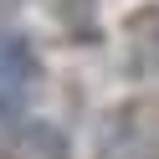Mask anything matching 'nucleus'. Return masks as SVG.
<instances>
[{
  "instance_id": "1",
  "label": "nucleus",
  "mask_w": 159,
  "mask_h": 159,
  "mask_svg": "<svg viewBox=\"0 0 159 159\" xmlns=\"http://www.w3.org/2000/svg\"><path fill=\"white\" fill-rule=\"evenodd\" d=\"M98 159H159V98L139 93L98 123Z\"/></svg>"
},
{
  "instance_id": "2",
  "label": "nucleus",
  "mask_w": 159,
  "mask_h": 159,
  "mask_svg": "<svg viewBox=\"0 0 159 159\" xmlns=\"http://www.w3.org/2000/svg\"><path fill=\"white\" fill-rule=\"evenodd\" d=\"M36 52L21 31L0 26V118H16L26 108V98L36 93Z\"/></svg>"
},
{
  "instance_id": "3",
  "label": "nucleus",
  "mask_w": 159,
  "mask_h": 159,
  "mask_svg": "<svg viewBox=\"0 0 159 159\" xmlns=\"http://www.w3.org/2000/svg\"><path fill=\"white\" fill-rule=\"evenodd\" d=\"M123 62L139 82L159 87V5H139L123 21Z\"/></svg>"
},
{
  "instance_id": "4",
  "label": "nucleus",
  "mask_w": 159,
  "mask_h": 159,
  "mask_svg": "<svg viewBox=\"0 0 159 159\" xmlns=\"http://www.w3.org/2000/svg\"><path fill=\"white\" fill-rule=\"evenodd\" d=\"M0 159H72V144L57 123L46 118H31V123L11 128L0 139Z\"/></svg>"
},
{
  "instance_id": "5",
  "label": "nucleus",
  "mask_w": 159,
  "mask_h": 159,
  "mask_svg": "<svg viewBox=\"0 0 159 159\" xmlns=\"http://www.w3.org/2000/svg\"><path fill=\"white\" fill-rule=\"evenodd\" d=\"M41 5L67 36H77V41L98 36V0H41Z\"/></svg>"
},
{
  "instance_id": "6",
  "label": "nucleus",
  "mask_w": 159,
  "mask_h": 159,
  "mask_svg": "<svg viewBox=\"0 0 159 159\" xmlns=\"http://www.w3.org/2000/svg\"><path fill=\"white\" fill-rule=\"evenodd\" d=\"M11 5H16V0H0V11H11Z\"/></svg>"
}]
</instances>
